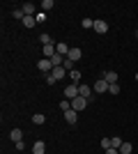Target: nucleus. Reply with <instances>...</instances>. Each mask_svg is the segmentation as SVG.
<instances>
[{"instance_id": "f257e3e1", "label": "nucleus", "mask_w": 138, "mask_h": 154, "mask_svg": "<svg viewBox=\"0 0 138 154\" xmlns=\"http://www.w3.org/2000/svg\"><path fill=\"white\" fill-rule=\"evenodd\" d=\"M37 69H39L41 74L46 76V74H51V71H53V62H51L48 58H41L39 62H37Z\"/></svg>"}, {"instance_id": "f03ea898", "label": "nucleus", "mask_w": 138, "mask_h": 154, "mask_svg": "<svg viewBox=\"0 0 138 154\" xmlns=\"http://www.w3.org/2000/svg\"><path fill=\"white\" fill-rule=\"evenodd\" d=\"M87 99L85 97H76V99H72V108L76 110V113H81V110H85V106H87Z\"/></svg>"}, {"instance_id": "7ed1b4c3", "label": "nucleus", "mask_w": 138, "mask_h": 154, "mask_svg": "<svg viewBox=\"0 0 138 154\" xmlns=\"http://www.w3.org/2000/svg\"><path fill=\"white\" fill-rule=\"evenodd\" d=\"M81 58H83V51H81L78 46H72V48H69V55H67V60H72V62H78Z\"/></svg>"}, {"instance_id": "20e7f679", "label": "nucleus", "mask_w": 138, "mask_h": 154, "mask_svg": "<svg viewBox=\"0 0 138 154\" xmlns=\"http://www.w3.org/2000/svg\"><path fill=\"white\" fill-rule=\"evenodd\" d=\"M65 97L69 99V101H72V99H76V97H78V85H76V83L67 85V88H65Z\"/></svg>"}, {"instance_id": "39448f33", "label": "nucleus", "mask_w": 138, "mask_h": 154, "mask_svg": "<svg viewBox=\"0 0 138 154\" xmlns=\"http://www.w3.org/2000/svg\"><path fill=\"white\" fill-rule=\"evenodd\" d=\"M92 92H94V88H90V85H85V83H81V85H78V97H85V99H90Z\"/></svg>"}, {"instance_id": "423d86ee", "label": "nucleus", "mask_w": 138, "mask_h": 154, "mask_svg": "<svg viewBox=\"0 0 138 154\" xmlns=\"http://www.w3.org/2000/svg\"><path fill=\"white\" fill-rule=\"evenodd\" d=\"M108 88H111V85L101 78V81H97V83H94V94H104V92H108Z\"/></svg>"}, {"instance_id": "0eeeda50", "label": "nucleus", "mask_w": 138, "mask_h": 154, "mask_svg": "<svg viewBox=\"0 0 138 154\" xmlns=\"http://www.w3.org/2000/svg\"><path fill=\"white\" fill-rule=\"evenodd\" d=\"M94 30H97L99 35H106V32H108V23H106L104 19H97L94 21Z\"/></svg>"}, {"instance_id": "6e6552de", "label": "nucleus", "mask_w": 138, "mask_h": 154, "mask_svg": "<svg viewBox=\"0 0 138 154\" xmlns=\"http://www.w3.org/2000/svg\"><path fill=\"white\" fill-rule=\"evenodd\" d=\"M51 74H53V78H55V81H62V78L67 76V69H65V67H53Z\"/></svg>"}, {"instance_id": "1a4fd4ad", "label": "nucleus", "mask_w": 138, "mask_h": 154, "mask_svg": "<svg viewBox=\"0 0 138 154\" xmlns=\"http://www.w3.org/2000/svg\"><path fill=\"white\" fill-rule=\"evenodd\" d=\"M32 154H46L44 140H35V143H32Z\"/></svg>"}, {"instance_id": "9d476101", "label": "nucleus", "mask_w": 138, "mask_h": 154, "mask_svg": "<svg viewBox=\"0 0 138 154\" xmlns=\"http://www.w3.org/2000/svg\"><path fill=\"white\" fill-rule=\"evenodd\" d=\"M62 115H65V120H67V122H69V124H76V120H78V113H76V110H67V113H62Z\"/></svg>"}, {"instance_id": "9b49d317", "label": "nucleus", "mask_w": 138, "mask_h": 154, "mask_svg": "<svg viewBox=\"0 0 138 154\" xmlns=\"http://www.w3.org/2000/svg\"><path fill=\"white\" fill-rule=\"evenodd\" d=\"M23 14H26V16H37V7H35L32 2H26V5H23Z\"/></svg>"}, {"instance_id": "f8f14e48", "label": "nucleus", "mask_w": 138, "mask_h": 154, "mask_svg": "<svg viewBox=\"0 0 138 154\" xmlns=\"http://www.w3.org/2000/svg\"><path fill=\"white\" fill-rule=\"evenodd\" d=\"M9 138H12L14 143H21L23 140V131H21V129H12V131H9Z\"/></svg>"}, {"instance_id": "ddd939ff", "label": "nucleus", "mask_w": 138, "mask_h": 154, "mask_svg": "<svg viewBox=\"0 0 138 154\" xmlns=\"http://www.w3.org/2000/svg\"><path fill=\"white\" fill-rule=\"evenodd\" d=\"M104 81H106L108 85L118 83V74H115V71H106V74H104Z\"/></svg>"}, {"instance_id": "4468645a", "label": "nucleus", "mask_w": 138, "mask_h": 154, "mask_svg": "<svg viewBox=\"0 0 138 154\" xmlns=\"http://www.w3.org/2000/svg\"><path fill=\"white\" fill-rule=\"evenodd\" d=\"M55 48H58V53H60V55H65V58H67V55H69V48H72V46H67V44H55Z\"/></svg>"}, {"instance_id": "2eb2a0df", "label": "nucleus", "mask_w": 138, "mask_h": 154, "mask_svg": "<svg viewBox=\"0 0 138 154\" xmlns=\"http://www.w3.org/2000/svg\"><path fill=\"white\" fill-rule=\"evenodd\" d=\"M35 26H37L35 16H26V19H23V28H35Z\"/></svg>"}, {"instance_id": "dca6fc26", "label": "nucleus", "mask_w": 138, "mask_h": 154, "mask_svg": "<svg viewBox=\"0 0 138 154\" xmlns=\"http://www.w3.org/2000/svg\"><path fill=\"white\" fill-rule=\"evenodd\" d=\"M69 78H72L76 85H81V83H78V81H81V71H78V69H72V71H69Z\"/></svg>"}, {"instance_id": "f3484780", "label": "nucleus", "mask_w": 138, "mask_h": 154, "mask_svg": "<svg viewBox=\"0 0 138 154\" xmlns=\"http://www.w3.org/2000/svg\"><path fill=\"white\" fill-rule=\"evenodd\" d=\"M32 122L35 124H44L46 122V115H44V113H35V115H32Z\"/></svg>"}, {"instance_id": "a211bd4d", "label": "nucleus", "mask_w": 138, "mask_h": 154, "mask_svg": "<svg viewBox=\"0 0 138 154\" xmlns=\"http://www.w3.org/2000/svg\"><path fill=\"white\" fill-rule=\"evenodd\" d=\"M131 149H133L131 143H122V147H120V154H131Z\"/></svg>"}, {"instance_id": "6ab92c4d", "label": "nucleus", "mask_w": 138, "mask_h": 154, "mask_svg": "<svg viewBox=\"0 0 138 154\" xmlns=\"http://www.w3.org/2000/svg\"><path fill=\"white\" fill-rule=\"evenodd\" d=\"M39 44H41V46L53 44V42H51V35H46V32H44V35H39Z\"/></svg>"}, {"instance_id": "aec40b11", "label": "nucleus", "mask_w": 138, "mask_h": 154, "mask_svg": "<svg viewBox=\"0 0 138 154\" xmlns=\"http://www.w3.org/2000/svg\"><path fill=\"white\" fill-rule=\"evenodd\" d=\"M111 143H113V147H122V143H124V140H122V138H120V136H111Z\"/></svg>"}, {"instance_id": "412c9836", "label": "nucleus", "mask_w": 138, "mask_h": 154, "mask_svg": "<svg viewBox=\"0 0 138 154\" xmlns=\"http://www.w3.org/2000/svg\"><path fill=\"white\" fill-rule=\"evenodd\" d=\"M60 110H62V113H67V110H72V101H69V99H65V101H60Z\"/></svg>"}, {"instance_id": "4be33fe9", "label": "nucleus", "mask_w": 138, "mask_h": 154, "mask_svg": "<svg viewBox=\"0 0 138 154\" xmlns=\"http://www.w3.org/2000/svg\"><path fill=\"white\" fill-rule=\"evenodd\" d=\"M81 28H85V30H87V28H94V21H92V19H83V21H81Z\"/></svg>"}, {"instance_id": "5701e85b", "label": "nucleus", "mask_w": 138, "mask_h": 154, "mask_svg": "<svg viewBox=\"0 0 138 154\" xmlns=\"http://www.w3.org/2000/svg\"><path fill=\"white\" fill-rule=\"evenodd\" d=\"M48 9H53V0H44L41 2V12H48Z\"/></svg>"}, {"instance_id": "b1692460", "label": "nucleus", "mask_w": 138, "mask_h": 154, "mask_svg": "<svg viewBox=\"0 0 138 154\" xmlns=\"http://www.w3.org/2000/svg\"><path fill=\"white\" fill-rule=\"evenodd\" d=\"M101 147H104V152L108 147H113V143H111V138H108V136H106V138H101Z\"/></svg>"}, {"instance_id": "393cba45", "label": "nucleus", "mask_w": 138, "mask_h": 154, "mask_svg": "<svg viewBox=\"0 0 138 154\" xmlns=\"http://www.w3.org/2000/svg\"><path fill=\"white\" fill-rule=\"evenodd\" d=\"M35 21H37V23H44V21H46V12H37Z\"/></svg>"}, {"instance_id": "a878e982", "label": "nucleus", "mask_w": 138, "mask_h": 154, "mask_svg": "<svg viewBox=\"0 0 138 154\" xmlns=\"http://www.w3.org/2000/svg\"><path fill=\"white\" fill-rule=\"evenodd\" d=\"M12 16H14V19H26L23 9H14V12H12Z\"/></svg>"}, {"instance_id": "bb28decb", "label": "nucleus", "mask_w": 138, "mask_h": 154, "mask_svg": "<svg viewBox=\"0 0 138 154\" xmlns=\"http://www.w3.org/2000/svg\"><path fill=\"white\" fill-rule=\"evenodd\" d=\"M108 92H111V94H120V85H118V83H113L111 88H108Z\"/></svg>"}, {"instance_id": "cd10ccee", "label": "nucleus", "mask_w": 138, "mask_h": 154, "mask_svg": "<svg viewBox=\"0 0 138 154\" xmlns=\"http://www.w3.org/2000/svg\"><path fill=\"white\" fill-rule=\"evenodd\" d=\"M62 67H65L67 71H72V69H74V62H72V60H67V58H65V64H62Z\"/></svg>"}, {"instance_id": "c85d7f7f", "label": "nucleus", "mask_w": 138, "mask_h": 154, "mask_svg": "<svg viewBox=\"0 0 138 154\" xmlns=\"http://www.w3.org/2000/svg\"><path fill=\"white\" fill-rule=\"evenodd\" d=\"M46 83H48V85H53V83H55V78H53V74H46Z\"/></svg>"}, {"instance_id": "c756f323", "label": "nucleus", "mask_w": 138, "mask_h": 154, "mask_svg": "<svg viewBox=\"0 0 138 154\" xmlns=\"http://www.w3.org/2000/svg\"><path fill=\"white\" fill-rule=\"evenodd\" d=\"M104 154H120V149H118V147H108Z\"/></svg>"}, {"instance_id": "7c9ffc66", "label": "nucleus", "mask_w": 138, "mask_h": 154, "mask_svg": "<svg viewBox=\"0 0 138 154\" xmlns=\"http://www.w3.org/2000/svg\"><path fill=\"white\" fill-rule=\"evenodd\" d=\"M16 149H19V152H23V149H26V143H23V140L16 143Z\"/></svg>"}, {"instance_id": "2f4dec72", "label": "nucleus", "mask_w": 138, "mask_h": 154, "mask_svg": "<svg viewBox=\"0 0 138 154\" xmlns=\"http://www.w3.org/2000/svg\"><path fill=\"white\" fill-rule=\"evenodd\" d=\"M136 81H138V74H136Z\"/></svg>"}, {"instance_id": "473e14b6", "label": "nucleus", "mask_w": 138, "mask_h": 154, "mask_svg": "<svg viewBox=\"0 0 138 154\" xmlns=\"http://www.w3.org/2000/svg\"><path fill=\"white\" fill-rule=\"evenodd\" d=\"M136 37H138V30H136Z\"/></svg>"}]
</instances>
